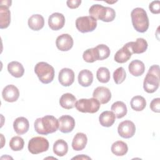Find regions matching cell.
I'll list each match as a JSON object with an SVG mask.
<instances>
[{
	"instance_id": "4fadbf2b",
	"label": "cell",
	"mask_w": 160,
	"mask_h": 160,
	"mask_svg": "<svg viewBox=\"0 0 160 160\" xmlns=\"http://www.w3.org/2000/svg\"><path fill=\"white\" fill-rule=\"evenodd\" d=\"M65 24L64 15L59 12H54L48 18L49 27L54 31H58L63 28Z\"/></svg>"
},
{
	"instance_id": "8fae6325",
	"label": "cell",
	"mask_w": 160,
	"mask_h": 160,
	"mask_svg": "<svg viewBox=\"0 0 160 160\" xmlns=\"http://www.w3.org/2000/svg\"><path fill=\"white\" fill-rule=\"evenodd\" d=\"M56 45L57 48L61 51H69L73 46L72 38L68 34H62L56 38Z\"/></svg>"
},
{
	"instance_id": "30bf717a",
	"label": "cell",
	"mask_w": 160,
	"mask_h": 160,
	"mask_svg": "<svg viewBox=\"0 0 160 160\" xmlns=\"http://www.w3.org/2000/svg\"><path fill=\"white\" fill-rule=\"evenodd\" d=\"M59 129L62 133L71 132L75 126L74 119L69 115H64L58 119Z\"/></svg>"
},
{
	"instance_id": "e575fe53",
	"label": "cell",
	"mask_w": 160,
	"mask_h": 160,
	"mask_svg": "<svg viewBox=\"0 0 160 160\" xmlns=\"http://www.w3.org/2000/svg\"><path fill=\"white\" fill-rule=\"evenodd\" d=\"M99 51V60H103L108 58L110 55V49L108 46L105 44H101L96 46Z\"/></svg>"
},
{
	"instance_id": "6da1fadb",
	"label": "cell",
	"mask_w": 160,
	"mask_h": 160,
	"mask_svg": "<svg viewBox=\"0 0 160 160\" xmlns=\"http://www.w3.org/2000/svg\"><path fill=\"white\" fill-rule=\"evenodd\" d=\"M34 127L39 134L47 135L56 132L59 128V121L54 116L46 115L36 119Z\"/></svg>"
},
{
	"instance_id": "484cf974",
	"label": "cell",
	"mask_w": 160,
	"mask_h": 160,
	"mask_svg": "<svg viewBox=\"0 0 160 160\" xmlns=\"http://www.w3.org/2000/svg\"><path fill=\"white\" fill-rule=\"evenodd\" d=\"M116 119V116L114 114L110 111H106L102 112L99 117V121L101 126L104 127H110L111 126Z\"/></svg>"
},
{
	"instance_id": "44dd1931",
	"label": "cell",
	"mask_w": 160,
	"mask_h": 160,
	"mask_svg": "<svg viewBox=\"0 0 160 160\" xmlns=\"http://www.w3.org/2000/svg\"><path fill=\"white\" fill-rule=\"evenodd\" d=\"M11 22V12L9 7L0 6V28H7Z\"/></svg>"
},
{
	"instance_id": "ac0fdd59",
	"label": "cell",
	"mask_w": 160,
	"mask_h": 160,
	"mask_svg": "<svg viewBox=\"0 0 160 160\" xmlns=\"http://www.w3.org/2000/svg\"><path fill=\"white\" fill-rule=\"evenodd\" d=\"M132 52L129 49V48L128 46V45L126 44L123 46L122 48L119 49L114 55V60L118 63H124L127 62L131 57Z\"/></svg>"
},
{
	"instance_id": "83f0119b",
	"label": "cell",
	"mask_w": 160,
	"mask_h": 160,
	"mask_svg": "<svg viewBox=\"0 0 160 160\" xmlns=\"http://www.w3.org/2000/svg\"><path fill=\"white\" fill-rule=\"evenodd\" d=\"M68 151V143L63 139H58L53 144V152L58 156H64L67 154Z\"/></svg>"
},
{
	"instance_id": "d6a6232c",
	"label": "cell",
	"mask_w": 160,
	"mask_h": 160,
	"mask_svg": "<svg viewBox=\"0 0 160 160\" xmlns=\"http://www.w3.org/2000/svg\"><path fill=\"white\" fill-rule=\"evenodd\" d=\"M24 141L20 136L12 137L9 142V147L14 151H19L23 149Z\"/></svg>"
},
{
	"instance_id": "9a60e30c",
	"label": "cell",
	"mask_w": 160,
	"mask_h": 160,
	"mask_svg": "<svg viewBox=\"0 0 160 160\" xmlns=\"http://www.w3.org/2000/svg\"><path fill=\"white\" fill-rule=\"evenodd\" d=\"M2 96V98L6 101L12 102L16 101L19 98V91L14 85L9 84L3 89Z\"/></svg>"
},
{
	"instance_id": "f1b7e54d",
	"label": "cell",
	"mask_w": 160,
	"mask_h": 160,
	"mask_svg": "<svg viewBox=\"0 0 160 160\" xmlns=\"http://www.w3.org/2000/svg\"><path fill=\"white\" fill-rule=\"evenodd\" d=\"M112 152L117 156H122L125 155L128 151V147L126 143L122 141H118L114 142L111 146Z\"/></svg>"
},
{
	"instance_id": "e0dca14e",
	"label": "cell",
	"mask_w": 160,
	"mask_h": 160,
	"mask_svg": "<svg viewBox=\"0 0 160 160\" xmlns=\"http://www.w3.org/2000/svg\"><path fill=\"white\" fill-rule=\"evenodd\" d=\"M13 128L15 132L19 134L22 135L27 132L29 128V124L28 120L24 117L17 118L13 122Z\"/></svg>"
},
{
	"instance_id": "1f68e13d",
	"label": "cell",
	"mask_w": 160,
	"mask_h": 160,
	"mask_svg": "<svg viewBox=\"0 0 160 160\" xmlns=\"http://www.w3.org/2000/svg\"><path fill=\"white\" fill-rule=\"evenodd\" d=\"M96 77L100 82L106 83L110 79V72L107 68L101 67L97 70Z\"/></svg>"
},
{
	"instance_id": "836d02e7",
	"label": "cell",
	"mask_w": 160,
	"mask_h": 160,
	"mask_svg": "<svg viewBox=\"0 0 160 160\" xmlns=\"http://www.w3.org/2000/svg\"><path fill=\"white\" fill-rule=\"evenodd\" d=\"M126 74L124 69L122 67H119L116 69L113 72V79L116 84H121L126 79Z\"/></svg>"
},
{
	"instance_id": "ffe728a7",
	"label": "cell",
	"mask_w": 160,
	"mask_h": 160,
	"mask_svg": "<svg viewBox=\"0 0 160 160\" xmlns=\"http://www.w3.org/2000/svg\"><path fill=\"white\" fill-rule=\"evenodd\" d=\"M128 69L132 76L138 77L141 76L144 72L145 66L141 61L135 59L129 63Z\"/></svg>"
},
{
	"instance_id": "2e32d148",
	"label": "cell",
	"mask_w": 160,
	"mask_h": 160,
	"mask_svg": "<svg viewBox=\"0 0 160 160\" xmlns=\"http://www.w3.org/2000/svg\"><path fill=\"white\" fill-rule=\"evenodd\" d=\"M126 44L129 48L132 54H141L145 52L148 48V42L143 38H138L135 42H127Z\"/></svg>"
},
{
	"instance_id": "5b68a950",
	"label": "cell",
	"mask_w": 160,
	"mask_h": 160,
	"mask_svg": "<svg viewBox=\"0 0 160 160\" xmlns=\"http://www.w3.org/2000/svg\"><path fill=\"white\" fill-rule=\"evenodd\" d=\"M34 72L39 81L43 84L52 81L54 77V68L46 62H39L34 67Z\"/></svg>"
},
{
	"instance_id": "603a6c76",
	"label": "cell",
	"mask_w": 160,
	"mask_h": 160,
	"mask_svg": "<svg viewBox=\"0 0 160 160\" xmlns=\"http://www.w3.org/2000/svg\"><path fill=\"white\" fill-rule=\"evenodd\" d=\"M78 82L83 87L89 86L93 81V74L88 69L81 70L78 74Z\"/></svg>"
},
{
	"instance_id": "7402d4cb",
	"label": "cell",
	"mask_w": 160,
	"mask_h": 160,
	"mask_svg": "<svg viewBox=\"0 0 160 160\" xmlns=\"http://www.w3.org/2000/svg\"><path fill=\"white\" fill-rule=\"evenodd\" d=\"M28 26L34 31L41 29L44 25V19L41 14H33L28 19Z\"/></svg>"
},
{
	"instance_id": "d4e9b609",
	"label": "cell",
	"mask_w": 160,
	"mask_h": 160,
	"mask_svg": "<svg viewBox=\"0 0 160 160\" xmlns=\"http://www.w3.org/2000/svg\"><path fill=\"white\" fill-rule=\"evenodd\" d=\"M76 102V97L71 93L63 94L59 99V104L62 108L70 109L75 106Z\"/></svg>"
},
{
	"instance_id": "ba28073f",
	"label": "cell",
	"mask_w": 160,
	"mask_h": 160,
	"mask_svg": "<svg viewBox=\"0 0 160 160\" xmlns=\"http://www.w3.org/2000/svg\"><path fill=\"white\" fill-rule=\"evenodd\" d=\"M76 27L82 33L92 32L97 27V20L90 16H81L76 20Z\"/></svg>"
},
{
	"instance_id": "8d00e7d4",
	"label": "cell",
	"mask_w": 160,
	"mask_h": 160,
	"mask_svg": "<svg viewBox=\"0 0 160 160\" xmlns=\"http://www.w3.org/2000/svg\"><path fill=\"white\" fill-rule=\"evenodd\" d=\"M151 109L155 112H160V99L159 98H154L150 103Z\"/></svg>"
},
{
	"instance_id": "f546056e",
	"label": "cell",
	"mask_w": 160,
	"mask_h": 160,
	"mask_svg": "<svg viewBox=\"0 0 160 160\" xmlns=\"http://www.w3.org/2000/svg\"><path fill=\"white\" fill-rule=\"evenodd\" d=\"M130 104L133 110L136 111H141L145 108L146 106V101L142 96H135L131 99Z\"/></svg>"
},
{
	"instance_id": "277c9868",
	"label": "cell",
	"mask_w": 160,
	"mask_h": 160,
	"mask_svg": "<svg viewBox=\"0 0 160 160\" xmlns=\"http://www.w3.org/2000/svg\"><path fill=\"white\" fill-rule=\"evenodd\" d=\"M89 13L90 16L96 20H101L104 22L112 21L116 17V12L112 8L98 4L91 6Z\"/></svg>"
},
{
	"instance_id": "d6986e66",
	"label": "cell",
	"mask_w": 160,
	"mask_h": 160,
	"mask_svg": "<svg viewBox=\"0 0 160 160\" xmlns=\"http://www.w3.org/2000/svg\"><path fill=\"white\" fill-rule=\"evenodd\" d=\"M88 142V138L85 134L78 132L72 141V148L75 151H81L85 148Z\"/></svg>"
},
{
	"instance_id": "9c48e42d",
	"label": "cell",
	"mask_w": 160,
	"mask_h": 160,
	"mask_svg": "<svg viewBox=\"0 0 160 160\" xmlns=\"http://www.w3.org/2000/svg\"><path fill=\"white\" fill-rule=\"evenodd\" d=\"M118 132L119 136L123 138H132L136 132V126L133 122L126 120L121 122L118 127Z\"/></svg>"
},
{
	"instance_id": "7a4b0ae2",
	"label": "cell",
	"mask_w": 160,
	"mask_h": 160,
	"mask_svg": "<svg viewBox=\"0 0 160 160\" xmlns=\"http://www.w3.org/2000/svg\"><path fill=\"white\" fill-rule=\"evenodd\" d=\"M132 24L139 32H146L149 28V19L146 11L141 8H134L131 13Z\"/></svg>"
},
{
	"instance_id": "7c38bea8",
	"label": "cell",
	"mask_w": 160,
	"mask_h": 160,
	"mask_svg": "<svg viewBox=\"0 0 160 160\" xmlns=\"http://www.w3.org/2000/svg\"><path fill=\"white\" fill-rule=\"evenodd\" d=\"M92 96L100 104H106L111 98V92L108 88L104 86H99L94 90Z\"/></svg>"
},
{
	"instance_id": "4316f807",
	"label": "cell",
	"mask_w": 160,
	"mask_h": 160,
	"mask_svg": "<svg viewBox=\"0 0 160 160\" xmlns=\"http://www.w3.org/2000/svg\"><path fill=\"white\" fill-rule=\"evenodd\" d=\"M111 111L114 114L118 119L123 118L127 114V107L122 101H116L114 102L111 108Z\"/></svg>"
},
{
	"instance_id": "74e56055",
	"label": "cell",
	"mask_w": 160,
	"mask_h": 160,
	"mask_svg": "<svg viewBox=\"0 0 160 160\" xmlns=\"http://www.w3.org/2000/svg\"><path fill=\"white\" fill-rule=\"evenodd\" d=\"M81 3V0H68L66 2L67 6L71 9H76L78 8Z\"/></svg>"
},
{
	"instance_id": "3957f363",
	"label": "cell",
	"mask_w": 160,
	"mask_h": 160,
	"mask_svg": "<svg viewBox=\"0 0 160 160\" xmlns=\"http://www.w3.org/2000/svg\"><path fill=\"white\" fill-rule=\"evenodd\" d=\"M159 86V67L158 65L151 66L143 82V88L148 93L154 92Z\"/></svg>"
},
{
	"instance_id": "d590c367",
	"label": "cell",
	"mask_w": 160,
	"mask_h": 160,
	"mask_svg": "<svg viewBox=\"0 0 160 160\" xmlns=\"http://www.w3.org/2000/svg\"><path fill=\"white\" fill-rule=\"evenodd\" d=\"M149 9L152 14H159L160 12V1H152L149 6Z\"/></svg>"
},
{
	"instance_id": "5bb4252c",
	"label": "cell",
	"mask_w": 160,
	"mask_h": 160,
	"mask_svg": "<svg viewBox=\"0 0 160 160\" xmlns=\"http://www.w3.org/2000/svg\"><path fill=\"white\" fill-rule=\"evenodd\" d=\"M58 80L63 86H71L74 81V72L69 68H62L59 72Z\"/></svg>"
},
{
	"instance_id": "4dcf8cb0",
	"label": "cell",
	"mask_w": 160,
	"mask_h": 160,
	"mask_svg": "<svg viewBox=\"0 0 160 160\" xmlns=\"http://www.w3.org/2000/svg\"><path fill=\"white\" fill-rule=\"evenodd\" d=\"M83 59L87 62H93L99 60V51L96 47L86 49L82 54Z\"/></svg>"
},
{
	"instance_id": "52a82bcc",
	"label": "cell",
	"mask_w": 160,
	"mask_h": 160,
	"mask_svg": "<svg viewBox=\"0 0 160 160\" xmlns=\"http://www.w3.org/2000/svg\"><path fill=\"white\" fill-rule=\"evenodd\" d=\"M49 146L47 139L37 136L31 138L28 142V150L32 154H38L46 151Z\"/></svg>"
},
{
	"instance_id": "8992f818",
	"label": "cell",
	"mask_w": 160,
	"mask_h": 160,
	"mask_svg": "<svg viewBox=\"0 0 160 160\" xmlns=\"http://www.w3.org/2000/svg\"><path fill=\"white\" fill-rule=\"evenodd\" d=\"M75 107L78 111L81 112L95 113L100 108V102L95 98L80 99L76 101Z\"/></svg>"
},
{
	"instance_id": "f35d334b",
	"label": "cell",
	"mask_w": 160,
	"mask_h": 160,
	"mask_svg": "<svg viewBox=\"0 0 160 160\" xmlns=\"http://www.w3.org/2000/svg\"><path fill=\"white\" fill-rule=\"evenodd\" d=\"M91 159V158L86 156V155H84V154H81V155H78L77 156H75L74 158H72V159Z\"/></svg>"
},
{
	"instance_id": "cb8c5ba5",
	"label": "cell",
	"mask_w": 160,
	"mask_h": 160,
	"mask_svg": "<svg viewBox=\"0 0 160 160\" xmlns=\"http://www.w3.org/2000/svg\"><path fill=\"white\" fill-rule=\"evenodd\" d=\"M8 71L13 77L19 78L23 76L24 69L21 63L18 61H12L8 64Z\"/></svg>"
}]
</instances>
